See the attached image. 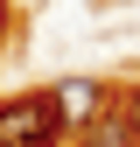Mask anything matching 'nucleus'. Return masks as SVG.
<instances>
[{"label":"nucleus","instance_id":"obj_4","mask_svg":"<svg viewBox=\"0 0 140 147\" xmlns=\"http://www.w3.org/2000/svg\"><path fill=\"white\" fill-rule=\"evenodd\" d=\"M126 112H133V133H140V84H133V98H126Z\"/></svg>","mask_w":140,"mask_h":147},{"label":"nucleus","instance_id":"obj_3","mask_svg":"<svg viewBox=\"0 0 140 147\" xmlns=\"http://www.w3.org/2000/svg\"><path fill=\"white\" fill-rule=\"evenodd\" d=\"M77 147H140V133H133V112L126 105H105V112L77 133Z\"/></svg>","mask_w":140,"mask_h":147},{"label":"nucleus","instance_id":"obj_2","mask_svg":"<svg viewBox=\"0 0 140 147\" xmlns=\"http://www.w3.org/2000/svg\"><path fill=\"white\" fill-rule=\"evenodd\" d=\"M49 98H56V119H63V133L77 140L84 126H91L105 105H112V84H105V77H63V84H49Z\"/></svg>","mask_w":140,"mask_h":147},{"label":"nucleus","instance_id":"obj_1","mask_svg":"<svg viewBox=\"0 0 140 147\" xmlns=\"http://www.w3.org/2000/svg\"><path fill=\"white\" fill-rule=\"evenodd\" d=\"M0 147H63V119L49 91H14L0 98Z\"/></svg>","mask_w":140,"mask_h":147}]
</instances>
